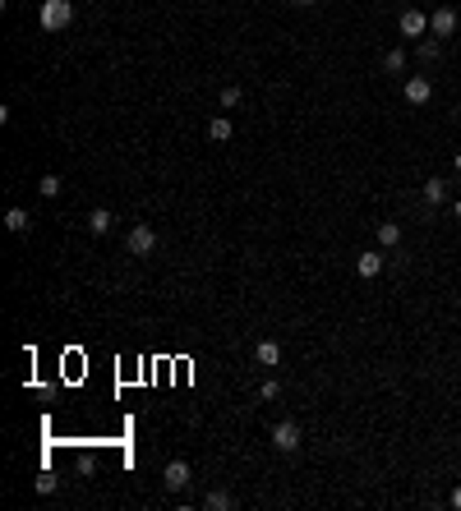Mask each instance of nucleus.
<instances>
[{
	"mask_svg": "<svg viewBox=\"0 0 461 511\" xmlns=\"http://www.w3.org/2000/svg\"><path fill=\"white\" fill-rule=\"evenodd\" d=\"M42 28L46 33H65V28H70V19H74V5L70 0H42Z\"/></svg>",
	"mask_w": 461,
	"mask_h": 511,
	"instance_id": "obj_1",
	"label": "nucleus"
},
{
	"mask_svg": "<svg viewBox=\"0 0 461 511\" xmlns=\"http://www.w3.org/2000/svg\"><path fill=\"white\" fill-rule=\"evenodd\" d=\"M152 249H157V231H152L148 221H139V226L130 231V253H134V258H148Z\"/></svg>",
	"mask_w": 461,
	"mask_h": 511,
	"instance_id": "obj_2",
	"label": "nucleus"
},
{
	"mask_svg": "<svg viewBox=\"0 0 461 511\" xmlns=\"http://www.w3.org/2000/svg\"><path fill=\"white\" fill-rule=\"evenodd\" d=\"M272 447L286 451V456H291V451H300V424H296V419H281V424L272 428Z\"/></svg>",
	"mask_w": 461,
	"mask_h": 511,
	"instance_id": "obj_3",
	"label": "nucleus"
},
{
	"mask_svg": "<svg viewBox=\"0 0 461 511\" xmlns=\"http://www.w3.org/2000/svg\"><path fill=\"white\" fill-rule=\"evenodd\" d=\"M397 28H401V37H425L429 33V14L425 9H401Z\"/></svg>",
	"mask_w": 461,
	"mask_h": 511,
	"instance_id": "obj_4",
	"label": "nucleus"
},
{
	"mask_svg": "<svg viewBox=\"0 0 461 511\" xmlns=\"http://www.w3.org/2000/svg\"><path fill=\"white\" fill-rule=\"evenodd\" d=\"M429 33H434V37H452L457 33V9L452 5H438L434 14H429Z\"/></svg>",
	"mask_w": 461,
	"mask_h": 511,
	"instance_id": "obj_5",
	"label": "nucleus"
},
{
	"mask_svg": "<svg viewBox=\"0 0 461 511\" xmlns=\"http://www.w3.org/2000/svg\"><path fill=\"white\" fill-rule=\"evenodd\" d=\"M162 484L171 488V493H185V488H190V460H171V465L162 470Z\"/></svg>",
	"mask_w": 461,
	"mask_h": 511,
	"instance_id": "obj_6",
	"label": "nucleus"
},
{
	"mask_svg": "<svg viewBox=\"0 0 461 511\" xmlns=\"http://www.w3.org/2000/svg\"><path fill=\"white\" fill-rule=\"evenodd\" d=\"M429 97H434V83H429L425 74H415V78H406V102L410 106H425Z\"/></svg>",
	"mask_w": 461,
	"mask_h": 511,
	"instance_id": "obj_7",
	"label": "nucleus"
},
{
	"mask_svg": "<svg viewBox=\"0 0 461 511\" xmlns=\"http://www.w3.org/2000/svg\"><path fill=\"white\" fill-rule=\"evenodd\" d=\"M356 272H360L365 281H374L378 272H383V253H378V249H365V253L356 258Z\"/></svg>",
	"mask_w": 461,
	"mask_h": 511,
	"instance_id": "obj_8",
	"label": "nucleus"
},
{
	"mask_svg": "<svg viewBox=\"0 0 461 511\" xmlns=\"http://www.w3.org/2000/svg\"><path fill=\"white\" fill-rule=\"evenodd\" d=\"M254 359H259V369H277L281 364V346L277 341H259V346H254Z\"/></svg>",
	"mask_w": 461,
	"mask_h": 511,
	"instance_id": "obj_9",
	"label": "nucleus"
},
{
	"mask_svg": "<svg viewBox=\"0 0 461 511\" xmlns=\"http://www.w3.org/2000/svg\"><path fill=\"white\" fill-rule=\"evenodd\" d=\"M231 134H235V125L227 120V115H212V120H208V139L212 143H227Z\"/></svg>",
	"mask_w": 461,
	"mask_h": 511,
	"instance_id": "obj_10",
	"label": "nucleus"
},
{
	"mask_svg": "<svg viewBox=\"0 0 461 511\" xmlns=\"http://www.w3.org/2000/svg\"><path fill=\"white\" fill-rule=\"evenodd\" d=\"M203 507H208V511H231V507H235V497L227 493V488H208V497H203Z\"/></svg>",
	"mask_w": 461,
	"mask_h": 511,
	"instance_id": "obj_11",
	"label": "nucleus"
},
{
	"mask_svg": "<svg viewBox=\"0 0 461 511\" xmlns=\"http://www.w3.org/2000/svg\"><path fill=\"white\" fill-rule=\"evenodd\" d=\"M5 226H9L14 235H28V231H33V221H28L24 208H9V212H5Z\"/></svg>",
	"mask_w": 461,
	"mask_h": 511,
	"instance_id": "obj_12",
	"label": "nucleus"
},
{
	"mask_svg": "<svg viewBox=\"0 0 461 511\" xmlns=\"http://www.w3.org/2000/svg\"><path fill=\"white\" fill-rule=\"evenodd\" d=\"M378 244H383V249H397V244H401V226L397 221H383V226H378Z\"/></svg>",
	"mask_w": 461,
	"mask_h": 511,
	"instance_id": "obj_13",
	"label": "nucleus"
},
{
	"mask_svg": "<svg viewBox=\"0 0 461 511\" xmlns=\"http://www.w3.org/2000/svg\"><path fill=\"white\" fill-rule=\"evenodd\" d=\"M111 226H115V217H111V212H106V208H97L93 217H88V231H93V235H106V231H111Z\"/></svg>",
	"mask_w": 461,
	"mask_h": 511,
	"instance_id": "obj_14",
	"label": "nucleus"
},
{
	"mask_svg": "<svg viewBox=\"0 0 461 511\" xmlns=\"http://www.w3.org/2000/svg\"><path fill=\"white\" fill-rule=\"evenodd\" d=\"M443 199H447V184H443V180H429V184H425V203H429V208H438Z\"/></svg>",
	"mask_w": 461,
	"mask_h": 511,
	"instance_id": "obj_15",
	"label": "nucleus"
},
{
	"mask_svg": "<svg viewBox=\"0 0 461 511\" xmlns=\"http://www.w3.org/2000/svg\"><path fill=\"white\" fill-rule=\"evenodd\" d=\"M383 65H388L392 74H401V70H406V51H401V46H392V51L383 56Z\"/></svg>",
	"mask_w": 461,
	"mask_h": 511,
	"instance_id": "obj_16",
	"label": "nucleus"
},
{
	"mask_svg": "<svg viewBox=\"0 0 461 511\" xmlns=\"http://www.w3.org/2000/svg\"><path fill=\"white\" fill-rule=\"evenodd\" d=\"M240 102H244V93H240L235 83H231V88H222V111H235Z\"/></svg>",
	"mask_w": 461,
	"mask_h": 511,
	"instance_id": "obj_17",
	"label": "nucleus"
},
{
	"mask_svg": "<svg viewBox=\"0 0 461 511\" xmlns=\"http://www.w3.org/2000/svg\"><path fill=\"white\" fill-rule=\"evenodd\" d=\"M37 189H42V199H56V194H61V175H42Z\"/></svg>",
	"mask_w": 461,
	"mask_h": 511,
	"instance_id": "obj_18",
	"label": "nucleus"
},
{
	"mask_svg": "<svg viewBox=\"0 0 461 511\" xmlns=\"http://www.w3.org/2000/svg\"><path fill=\"white\" fill-rule=\"evenodd\" d=\"M420 60H425V65L438 60V37H434V42H420Z\"/></svg>",
	"mask_w": 461,
	"mask_h": 511,
	"instance_id": "obj_19",
	"label": "nucleus"
},
{
	"mask_svg": "<svg viewBox=\"0 0 461 511\" xmlns=\"http://www.w3.org/2000/svg\"><path fill=\"white\" fill-rule=\"evenodd\" d=\"M259 396H263V401H277V396H281V382H277V378H268V382L259 387Z\"/></svg>",
	"mask_w": 461,
	"mask_h": 511,
	"instance_id": "obj_20",
	"label": "nucleus"
},
{
	"mask_svg": "<svg viewBox=\"0 0 461 511\" xmlns=\"http://www.w3.org/2000/svg\"><path fill=\"white\" fill-rule=\"evenodd\" d=\"M37 493H56V475H42V479H37Z\"/></svg>",
	"mask_w": 461,
	"mask_h": 511,
	"instance_id": "obj_21",
	"label": "nucleus"
},
{
	"mask_svg": "<svg viewBox=\"0 0 461 511\" xmlns=\"http://www.w3.org/2000/svg\"><path fill=\"white\" fill-rule=\"evenodd\" d=\"M291 5H296V9H309V5H318V0H291Z\"/></svg>",
	"mask_w": 461,
	"mask_h": 511,
	"instance_id": "obj_22",
	"label": "nucleus"
},
{
	"mask_svg": "<svg viewBox=\"0 0 461 511\" xmlns=\"http://www.w3.org/2000/svg\"><path fill=\"white\" fill-rule=\"evenodd\" d=\"M452 507H457V511H461V488H452Z\"/></svg>",
	"mask_w": 461,
	"mask_h": 511,
	"instance_id": "obj_23",
	"label": "nucleus"
},
{
	"mask_svg": "<svg viewBox=\"0 0 461 511\" xmlns=\"http://www.w3.org/2000/svg\"><path fill=\"white\" fill-rule=\"evenodd\" d=\"M452 217H457V221H461V199H457V203H452Z\"/></svg>",
	"mask_w": 461,
	"mask_h": 511,
	"instance_id": "obj_24",
	"label": "nucleus"
},
{
	"mask_svg": "<svg viewBox=\"0 0 461 511\" xmlns=\"http://www.w3.org/2000/svg\"><path fill=\"white\" fill-rule=\"evenodd\" d=\"M452 166H457V175H461V152H457V157H452Z\"/></svg>",
	"mask_w": 461,
	"mask_h": 511,
	"instance_id": "obj_25",
	"label": "nucleus"
}]
</instances>
